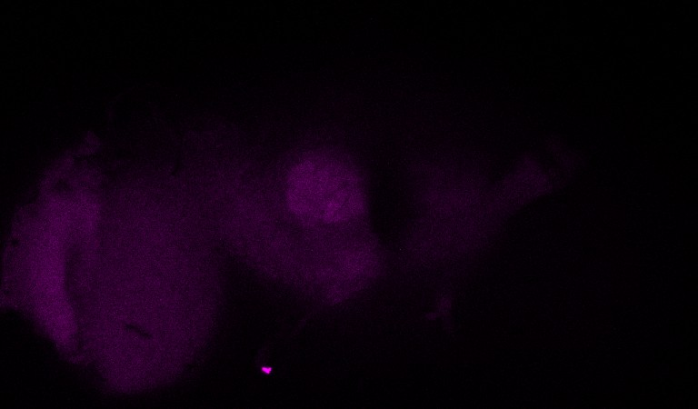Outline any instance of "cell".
<instances>
[{"label": "cell", "instance_id": "cell-1", "mask_svg": "<svg viewBox=\"0 0 698 409\" xmlns=\"http://www.w3.org/2000/svg\"><path fill=\"white\" fill-rule=\"evenodd\" d=\"M289 210L300 219L330 226L359 219L366 207V188L359 170L329 153H314L290 169L284 186Z\"/></svg>", "mask_w": 698, "mask_h": 409}]
</instances>
